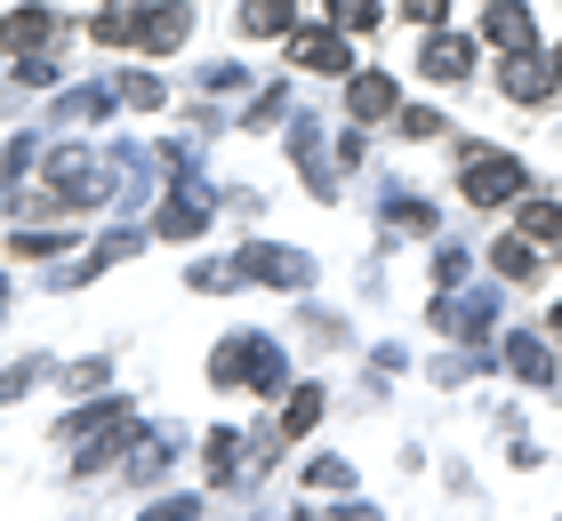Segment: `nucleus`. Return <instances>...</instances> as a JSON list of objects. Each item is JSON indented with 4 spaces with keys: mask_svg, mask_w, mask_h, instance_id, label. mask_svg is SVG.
<instances>
[{
    "mask_svg": "<svg viewBox=\"0 0 562 521\" xmlns=\"http://www.w3.org/2000/svg\"><path fill=\"white\" fill-rule=\"evenodd\" d=\"M458 177H467V201H482V208L522 193V161H506V152H467V169H458Z\"/></svg>",
    "mask_w": 562,
    "mask_h": 521,
    "instance_id": "1",
    "label": "nucleus"
},
{
    "mask_svg": "<svg viewBox=\"0 0 562 521\" xmlns=\"http://www.w3.org/2000/svg\"><path fill=\"white\" fill-rule=\"evenodd\" d=\"M482 33H491L498 48H515V57H522V48H530V9H515V0H498V9L482 16Z\"/></svg>",
    "mask_w": 562,
    "mask_h": 521,
    "instance_id": "2",
    "label": "nucleus"
},
{
    "mask_svg": "<svg viewBox=\"0 0 562 521\" xmlns=\"http://www.w3.org/2000/svg\"><path fill=\"white\" fill-rule=\"evenodd\" d=\"M467 65H474V48L458 41V33H434V41H426V72H434V81H458Z\"/></svg>",
    "mask_w": 562,
    "mask_h": 521,
    "instance_id": "3",
    "label": "nucleus"
},
{
    "mask_svg": "<svg viewBox=\"0 0 562 521\" xmlns=\"http://www.w3.org/2000/svg\"><path fill=\"white\" fill-rule=\"evenodd\" d=\"M346 104H353V121H386L394 113V81H386V72H362Z\"/></svg>",
    "mask_w": 562,
    "mask_h": 521,
    "instance_id": "4",
    "label": "nucleus"
},
{
    "mask_svg": "<svg viewBox=\"0 0 562 521\" xmlns=\"http://www.w3.org/2000/svg\"><path fill=\"white\" fill-rule=\"evenodd\" d=\"M290 57H297V65H314V72H346V41H338V33H297Z\"/></svg>",
    "mask_w": 562,
    "mask_h": 521,
    "instance_id": "5",
    "label": "nucleus"
},
{
    "mask_svg": "<svg viewBox=\"0 0 562 521\" xmlns=\"http://www.w3.org/2000/svg\"><path fill=\"white\" fill-rule=\"evenodd\" d=\"M186 24H193L186 9H161V16H145V33H137V41H145V57H169V48L186 41Z\"/></svg>",
    "mask_w": 562,
    "mask_h": 521,
    "instance_id": "6",
    "label": "nucleus"
},
{
    "mask_svg": "<svg viewBox=\"0 0 562 521\" xmlns=\"http://www.w3.org/2000/svg\"><path fill=\"white\" fill-rule=\"evenodd\" d=\"M547 89H554V72H547V65L522 48V57L506 65V97H522V104H530V97H547Z\"/></svg>",
    "mask_w": 562,
    "mask_h": 521,
    "instance_id": "7",
    "label": "nucleus"
},
{
    "mask_svg": "<svg viewBox=\"0 0 562 521\" xmlns=\"http://www.w3.org/2000/svg\"><path fill=\"white\" fill-rule=\"evenodd\" d=\"M48 41V16H9L0 24V48H9V57H24V48H41Z\"/></svg>",
    "mask_w": 562,
    "mask_h": 521,
    "instance_id": "8",
    "label": "nucleus"
},
{
    "mask_svg": "<svg viewBox=\"0 0 562 521\" xmlns=\"http://www.w3.org/2000/svg\"><path fill=\"white\" fill-rule=\"evenodd\" d=\"M314 417H322V394H314V385H297V401H290V417H281V441H297L305 426H314Z\"/></svg>",
    "mask_w": 562,
    "mask_h": 521,
    "instance_id": "9",
    "label": "nucleus"
},
{
    "mask_svg": "<svg viewBox=\"0 0 562 521\" xmlns=\"http://www.w3.org/2000/svg\"><path fill=\"white\" fill-rule=\"evenodd\" d=\"M241 24H249V33H281V24H290V0H249Z\"/></svg>",
    "mask_w": 562,
    "mask_h": 521,
    "instance_id": "10",
    "label": "nucleus"
},
{
    "mask_svg": "<svg viewBox=\"0 0 562 521\" xmlns=\"http://www.w3.org/2000/svg\"><path fill=\"white\" fill-rule=\"evenodd\" d=\"M522 233H530V241H539V233L554 241V233H562V208H554V201H530V208H522Z\"/></svg>",
    "mask_w": 562,
    "mask_h": 521,
    "instance_id": "11",
    "label": "nucleus"
},
{
    "mask_svg": "<svg viewBox=\"0 0 562 521\" xmlns=\"http://www.w3.org/2000/svg\"><path fill=\"white\" fill-rule=\"evenodd\" d=\"M515 370L547 385V377H554V361H547V346H530V337H515Z\"/></svg>",
    "mask_w": 562,
    "mask_h": 521,
    "instance_id": "12",
    "label": "nucleus"
},
{
    "mask_svg": "<svg viewBox=\"0 0 562 521\" xmlns=\"http://www.w3.org/2000/svg\"><path fill=\"white\" fill-rule=\"evenodd\" d=\"M329 16H338L346 33H370V24H378V9H370V0H329Z\"/></svg>",
    "mask_w": 562,
    "mask_h": 521,
    "instance_id": "13",
    "label": "nucleus"
},
{
    "mask_svg": "<svg viewBox=\"0 0 562 521\" xmlns=\"http://www.w3.org/2000/svg\"><path fill=\"white\" fill-rule=\"evenodd\" d=\"M491 257H498V273H515V281H522L530 265H539V257H530V241H498Z\"/></svg>",
    "mask_w": 562,
    "mask_h": 521,
    "instance_id": "14",
    "label": "nucleus"
},
{
    "mask_svg": "<svg viewBox=\"0 0 562 521\" xmlns=\"http://www.w3.org/2000/svg\"><path fill=\"white\" fill-rule=\"evenodd\" d=\"M201 225V201H177V208H161V233L177 241V233H193Z\"/></svg>",
    "mask_w": 562,
    "mask_h": 521,
    "instance_id": "15",
    "label": "nucleus"
},
{
    "mask_svg": "<svg viewBox=\"0 0 562 521\" xmlns=\"http://www.w3.org/2000/svg\"><path fill=\"white\" fill-rule=\"evenodd\" d=\"M402 9H411L418 24H442V9H450V0H402Z\"/></svg>",
    "mask_w": 562,
    "mask_h": 521,
    "instance_id": "16",
    "label": "nucleus"
},
{
    "mask_svg": "<svg viewBox=\"0 0 562 521\" xmlns=\"http://www.w3.org/2000/svg\"><path fill=\"white\" fill-rule=\"evenodd\" d=\"M554 329H562V305H554Z\"/></svg>",
    "mask_w": 562,
    "mask_h": 521,
    "instance_id": "17",
    "label": "nucleus"
}]
</instances>
